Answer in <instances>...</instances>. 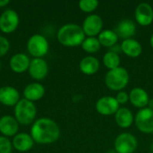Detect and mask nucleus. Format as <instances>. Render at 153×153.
I'll return each instance as SVG.
<instances>
[{
  "mask_svg": "<svg viewBox=\"0 0 153 153\" xmlns=\"http://www.w3.org/2000/svg\"><path fill=\"white\" fill-rule=\"evenodd\" d=\"M115 98L119 105H124L129 101V93H127L126 91H120L117 92V94Z\"/></svg>",
  "mask_w": 153,
  "mask_h": 153,
  "instance_id": "obj_29",
  "label": "nucleus"
},
{
  "mask_svg": "<svg viewBox=\"0 0 153 153\" xmlns=\"http://www.w3.org/2000/svg\"><path fill=\"white\" fill-rule=\"evenodd\" d=\"M118 36L114 30H103L98 36V39L101 46L111 48L118 41Z\"/></svg>",
  "mask_w": 153,
  "mask_h": 153,
  "instance_id": "obj_23",
  "label": "nucleus"
},
{
  "mask_svg": "<svg viewBox=\"0 0 153 153\" xmlns=\"http://www.w3.org/2000/svg\"><path fill=\"white\" fill-rule=\"evenodd\" d=\"M19 15L12 9H7L0 14V30L4 33L13 32L19 25Z\"/></svg>",
  "mask_w": 153,
  "mask_h": 153,
  "instance_id": "obj_8",
  "label": "nucleus"
},
{
  "mask_svg": "<svg viewBox=\"0 0 153 153\" xmlns=\"http://www.w3.org/2000/svg\"><path fill=\"white\" fill-rule=\"evenodd\" d=\"M19 123L12 116H3L0 118V133L4 137H11L17 134Z\"/></svg>",
  "mask_w": 153,
  "mask_h": 153,
  "instance_id": "obj_15",
  "label": "nucleus"
},
{
  "mask_svg": "<svg viewBox=\"0 0 153 153\" xmlns=\"http://www.w3.org/2000/svg\"><path fill=\"white\" fill-rule=\"evenodd\" d=\"M28 71L32 79L41 81L48 74V65L43 58H33L30 60Z\"/></svg>",
  "mask_w": 153,
  "mask_h": 153,
  "instance_id": "obj_12",
  "label": "nucleus"
},
{
  "mask_svg": "<svg viewBox=\"0 0 153 153\" xmlns=\"http://www.w3.org/2000/svg\"><path fill=\"white\" fill-rule=\"evenodd\" d=\"M106 153H117V152L114 149H110V150H108Z\"/></svg>",
  "mask_w": 153,
  "mask_h": 153,
  "instance_id": "obj_34",
  "label": "nucleus"
},
{
  "mask_svg": "<svg viewBox=\"0 0 153 153\" xmlns=\"http://www.w3.org/2000/svg\"><path fill=\"white\" fill-rule=\"evenodd\" d=\"M82 30L85 36L96 37L102 31L103 20L98 14H89L82 22Z\"/></svg>",
  "mask_w": 153,
  "mask_h": 153,
  "instance_id": "obj_9",
  "label": "nucleus"
},
{
  "mask_svg": "<svg viewBox=\"0 0 153 153\" xmlns=\"http://www.w3.org/2000/svg\"><path fill=\"white\" fill-rule=\"evenodd\" d=\"M120 62L121 60L119 55L115 52L108 50L103 56V64L108 70H113L119 67Z\"/></svg>",
  "mask_w": 153,
  "mask_h": 153,
  "instance_id": "obj_24",
  "label": "nucleus"
},
{
  "mask_svg": "<svg viewBox=\"0 0 153 153\" xmlns=\"http://www.w3.org/2000/svg\"><path fill=\"white\" fill-rule=\"evenodd\" d=\"M147 108H151V109H152L153 110V98L152 99H150V100H149V102H148Z\"/></svg>",
  "mask_w": 153,
  "mask_h": 153,
  "instance_id": "obj_32",
  "label": "nucleus"
},
{
  "mask_svg": "<svg viewBox=\"0 0 153 153\" xmlns=\"http://www.w3.org/2000/svg\"><path fill=\"white\" fill-rule=\"evenodd\" d=\"M1 67H2V64H1V61H0V70H1Z\"/></svg>",
  "mask_w": 153,
  "mask_h": 153,
  "instance_id": "obj_36",
  "label": "nucleus"
},
{
  "mask_svg": "<svg viewBox=\"0 0 153 153\" xmlns=\"http://www.w3.org/2000/svg\"><path fill=\"white\" fill-rule=\"evenodd\" d=\"M37 115V108L34 102L26 99H21L14 106V117L17 122L23 126L34 123Z\"/></svg>",
  "mask_w": 153,
  "mask_h": 153,
  "instance_id": "obj_4",
  "label": "nucleus"
},
{
  "mask_svg": "<svg viewBox=\"0 0 153 153\" xmlns=\"http://www.w3.org/2000/svg\"><path fill=\"white\" fill-rule=\"evenodd\" d=\"M114 30L117 34L118 38L123 39V40L133 39L136 33V25L134 21L130 19H124L117 23Z\"/></svg>",
  "mask_w": 153,
  "mask_h": 153,
  "instance_id": "obj_14",
  "label": "nucleus"
},
{
  "mask_svg": "<svg viewBox=\"0 0 153 153\" xmlns=\"http://www.w3.org/2000/svg\"><path fill=\"white\" fill-rule=\"evenodd\" d=\"M137 129L143 134L153 133V110L149 108L139 109L134 117Z\"/></svg>",
  "mask_w": 153,
  "mask_h": 153,
  "instance_id": "obj_7",
  "label": "nucleus"
},
{
  "mask_svg": "<svg viewBox=\"0 0 153 153\" xmlns=\"http://www.w3.org/2000/svg\"><path fill=\"white\" fill-rule=\"evenodd\" d=\"M129 80L130 76L128 71L119 66L116 69L108 70L105 76V84L111 91H120L127 86Z\"/></svg>",
  "mask_w": 153,
  "mask_h": 153,
  "instance_id": "obj_3",
  "label": "nucleus"
},
{
  "mask_svg": "<svg viewBox=\"0 0 153 153\" xmlns=\"http://www.w3.org/2000/svg\"><path fill=\"white\" fill-rule=\"evenodd\" d=\"M149 100H150L149 94L143 88L135 87V88L132 89L129 92L130 103L134 107L138 108L139 109L147 108Z\"/></svg>",
  "mask_w": 153,
  "mask_h": 153,
  "instance_id": "obj_13",
  "label": "nucleus"
},
{
  "mask_svg": "<svg viewBox=\"0 0 153 153\" xmlns=\"http://www.w3.org/2000/svg\"><path fill=\"white\" fill-rule=\"evenodd\" d=\"M30 135L38 144H51L60 136L58 125L52 119L42 117L35 120L30 129Z\"/></svg>",
  "mask_w": 153,
  "mask_h": 153,
  "instance_id": "obj_1",
  "label": "nucleus"
},
{
  "mask_svg": "<svg viewBox=\"0 0 153 153\" xmlns=\"http://www.w3.org/2000/svg\"><path fill=\"white\" fill-rule=\"evenodd\" d=\"M151 148H152V152H153V143H152V145H151Z\"/></svg>",
  "mask_w": 153,
  "mask_h": 153,
  "instance_id": "obj_35",
  "label": "nucleus"
},
{
  "mask_svg": "<svg viewBox=\"0 0 153 153\" xmlns=\"http://www.w3.org/2000/svg\"><path fill=\"white\" fill-rule=\"evenodd\" d=\"M100 43L96 37H87L82 43V49L89 53V54H93L98 52L100 49Z\"/></svg>",
  "mask_w": 153,
  "mask_h": 153,
  "instance_id": "obj_25",
  "label": "nucleus"
},
{
  "mask_svg": "<svg viewBox=\"0 0 153 153\" xmlns=\"http://www.w3.org/2000/svg\"><path fill=\"white\" fill-rule=\"evenodd\" d=\"M122 52L129 57H138L143 52V47L141 43L134 39H125L121 43Z\"/></svg>",
  "mask_w": 153,
  "mask_h": 153,
  "instance_id": "obj_20",
  "label": "nucleus"
},
{
  "mask_svg": "<svg viewBox=\"0 0 153 153\" xmlns=\"http://www.w3.org/2000/svg\"><path fill=\"white\" fill-rule=\"evenodd\" d=\"M10 48L9 40L3 36H0V57L4 56Z\"/></svg>",
  "mask_w": 153,
  "mask_h": 153,
  "instance_id": "obj_28",
  "label": "nucleus"
},
{
  "mask_svg": "<svg viewBox=\"0 0 153 153\" xmlns=\"http://www.w3.org/2000/svg\"><path fill=\"white\" fill-rule=\"evenodd\" d=\"M30 58L28 57L27 55L23 53H17L13 55L9 61V65L11 70L16 74H22L28 71L30 67Z\"/></svg>",
  "mask_w": 153,
  "mask_h": 153,
  "instance_id": "obj_17",
  "label": "nucleus"
},
{
  "mask_svg": "<svg viewBox=\"0 0 153 153\" xmlns=\"http://www.w3.org/2000/svg\"><path fill=\"white\" fill-rule=\"evenodd\" d=\"M27 49L34 58H42L48 54L49 44L41 34H33L27 41Z\"/></svg>",
  "mask_w": 153,
  "mask_h": 153,
  "instance_id": "obj_5",
  "label": "nucleus"
},
{
  "mask_svg": "<svg viewBox=\"0 0 153 153\" xmlns=\"http://www.w3.org/2000/svg\"><path fill=\"white\" fill-rule=\"evenodd\" d=\"M34 141L30 134L26 133H20L13 136L12 141L13 147L20 152H26L30 151L34 144Z\"/></svg>",
  "mask_w": 153,
  "mask_h": 153,
  "instance_id": "obj_18",
  "label": "nucleus"
},
{
  "mask_svg": "<svg viewBox=\"0 0 153 153\" xmlns=\"http://www.w3.org/2000/svg\"><path fill=\"white\" fill-rule=\"evenodd\" d=\"M115 121L121 128H128L134 121L132 111L127 108H120L115 114Z\"/></svg>",
  "mask_w": 153,
  "mask_h": 153,
  "instance_id": "obj_22",
  "label": "nucleus"
},
{
  "mask_svg": "<svg viewBox=\"0 0 153 153\" xmlns=\"http://www.w3.org/2000/svg\"><path fill=\"white\" fill-rule=\"evenodd\" d=\"M79 68L83 74L93 75L100 69V62L96 57L92 56H87L80 61Z\"/></svg>",
  "mask_w": 153,
  "mask_h": 153,
  "instance_id": "obj_21",
  "label": "nucleus"
},
{
  "mask_svg": "<svg viewBox=\"0 0 153 153\" xmlns=\"http://www.w3.org/2000/svg\"><path fill=\"white\" fill-rule=\"evenodd\" d=\"M13 149L12 143L7 137L0 136V153H11Z\"/></svg>",
  "mask_w": 153,
  "mask_h": 153,
  "instance_id": "obj_27",
  "label": "nucleus"
},
{
  "mask_svg": "<svg viewBox=\"0 0 153 153\" xmlns=\"http://www.w3.org/2000/svg\"><path fill=\"white\" fill-rule=\"evenodd\" d=\"M95 108L99 114L102 116H111L117 112V110L120 108V105L115 97L104 96L97 100Z\"/></svg>",
  "mask_w": 153,
  "mask_h": 153,
  "instance_id": "obj_10",
  "label": "nucleus"
},
{
  "mask_svg": "<svg viewBox=\"0 0 153 153\" xmlns=\"http://www.w3.org/2000/svg\"><path fill=\"white\" fill-rule=\"evenodd\" d=\"M56 38L61 45L74 48L82 46L86 36L80 25L75 23H67L58 30Z\"/></svg>",
  "mask_w": 153,
  "mask_h": 153,
  "instance_id": "obj_2",
  "label": "nucleus"
},
{
  "mask_svg": "<svg viewBox=\"0 0 153 153\" xmlns=\"http://www.w3.org/2000/svg\"><path fill=\"white\" fill-rule=\"evenodd\" d=\"M137 147V139L130 133H122L115 139L114 150L117 153H134Z\"/></svg>",
  "mask_w": 153,
  "mask_h": 153,
  "instance_id": "obj_6",
  "label": "nucleus"
},
{
  "mask_svg": "<svg viewBox=\"0 0 153 153\" xmlns=\"http://www.w3.org/2000/svg\"><path fill=\"white\" fill-rule=\"evenodd\" d=\"M19 91L12 86H3L0 88V103L8 106L13 107L20 100Z\"/></svg>",
  "mask_w": 153,
  "mask_h": 153,
  "instance_id": "obj_16",
  "label": "nucleus"
},
{
  "mask_svg": "<svg viewBox=\"0 0 153 153\" xmlns=\"http://www.w3.org/2000/svg\"><path fill=\"white\" fill-rule=\"evenodd\" d=\"M45 95V88L39 82H31L23 90L24 99L34 102L41 100Z\"/></svg>",
  "mask_w": 153,
  "mask_h": 153,
  "instance_id": "obj_19",
  "label": "nucleus"
},
{
  "mask_svg": "<svg viewBox=\"0 0 153 153\" xmlns=\"http://www.w3.org/2000/svg\"><path fill=\"white\" fill-rule=\"evenodd\" d=\"M100 4L98 0H81L79 2V8L84 13H91L95 11Z\"/></svg>",
  "mask_w": 153,
  "mask_h": 153,
  "instance_id": "obj_26",
  "label": "nucleus"
},
{
  "mask_svg": "<svg viewBox=\"0 0 153 153\" xmlns=\"http://www.w3.org/2000/svg\"><path fill=\"white\" fill-rule=\"evenodd\" d=\"M109 51H112V52H115L117 54H119L120 52H122V49H121V44H116L114 46H112L111 48H109Z\"/></svg>",
  "mask_w": 153,
  "mask_h": 153,
  "instance_id": "obj_30",
  "label": "nucleus"
},
{
  "mask_svg": "<svg viewBox=\"0 0 153 153\" xmlns=\"http://www.w3.org/2000/svg\"><path fill=\"white\" fill-rule=\"evenodd\" d=\"M149 153H153V152H149Z\"/></svg>",
  "mask_w": 153,
  "mask_h": 153,
  "instance_id": "obj_37",
  "label": "nucleus"
},
{
  "mask_svg": "<svg viewBox=\"0 0 153 153\" xmlns=\"http://www.w3.org/2000/svg\"><path fill=\"white\" fill-rule=\"evenodd\" d=\"M150 44H151L152 48H153V33H152V34L151 38H150Z\"/></svg>",
  "mask_w": 153,
  "mask_h": 153,
  "instance_id": "obj_33",
  "label": "nucleus"
},
{
  "mask_svg": "<svg viewBox=\"0 0 153 153\" xmlns=\"http://www.w3.org/2000/svg\"><path fill=\"white\" fill-rule=\"evenodd\" d=\"M10 3L9 0H0V8L4 7L5 5H7Z\"/></svg>",
  "mask_w": 153,
  "mask_h": 153,
  "instance_id": "obj_31",
  "label": "nucleus"
},
{
  "mask_svg": "<svg viewBox=\"0 0 153 153\" xmlns=\"http://www.w3.org/2000/svg\"><path fill=\"white\" fill-rule=\"evenodd\" d=\"M135 21L141 26H149L153 22L152 6L145 2L140 3L134 11Z\"/></svg>",
  "mask_w": 153,
  "mask_h": 153,
  "instance_id": "obj_11",
  "label": "nucleus"
}]
</instances>
